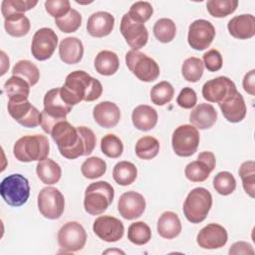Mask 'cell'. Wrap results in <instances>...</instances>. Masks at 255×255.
Masks as SVG:
<instances>
[{
  "instance_id": "25",
  "label": "cell",
  "mask_w": 255,
  "mask_h": 255,
  "mask_svg": "<svg viewBox=\"0 0 255 255\" xmlns=\"http://www.w3.org/2000/svg\"><path fill=\"white\" fill-rule=\"evenodd\" d=\"M217 120V112L214 107L207 103L197 105L189 115V122L199 129L210 128Z\"/></svg>"
},
{
  "instance_id": "11",
  "label": "cell",
  "mask_w": 255,
  "mask_h": 255,
  "mask_svg": "<svg viewBox=\"0 0 255 255\" xmlns=\"http://www.w3.org/2000/svg\"><path fill=\"white\" fill-rule=\"evenodd\" d=\"M58 244L66 252H77L84 248L87 242L85 228L77 221L65 223L58 231Z\"/></svg>"
},
{
  "instance_id": "3",
  "label": "cell",
  "mask_w": 255,
  "mask_h": 255,
  "mask_svg": "<svg viewBox=\"0 0 255 255\" xmlns=\"http://www.w3.org/2000/svg\"><path fill=\"white\" fill-rule=\"evenodd\" d=\"M44 109L41 112L40 126L46 133L51 132L53 127L61 122L65 121L67 115L72 111V106L68 105L60 95V88H54L49 90L43 100Z\"/></svg>"
},
{
  "instance_id": "22",
  "label": "cell",
  "mask_w": 255,
  "mask_h": 255,
  "mask_svg": "<svg viewBox=\"0 0 255 255\" xmlns=\"http://www.w3.org/2000/svg\"><path fill=\"white\" fill-rule=\"evenodd\" d=\"M93 117L95 122L102 128H111L118 125L121 119L119 107L109 101L101 102L94 107Z\"/></svg>"
},
{
  "instance_id": "37",
  "label": "cell",
  "mask_w": 255,
  "mask_h": 255,
  "mask_svg": "<svg viewBox=\"0 0 255 255\" xmlns=\"http://www.w3.org/2000/svg\"><path fill=\"white\" fill-rule=\"evenodd\" d=\"M174 96L172 85L166 81H162L154 85L150 90V100L156 106H164L169 103Z\"/></svg>"
},
{
  "instance_id": "24",
  "label": "cell",
  "mask_w": 255,
  "mask_h": 255,
  "mask_svg": "<svg viewBox=\"0 0 255 255\" xmlns=\"http://www.w3.org/2000/svg\"><path fill=\"white\" fill-rule=\"evenodd\" d=\"M227 29L230 35L239 40H246L255 35V17L252 14L234 16L228 21Z\"/></svg>"
},
{
  "instance_id": "5",
  "label": "cell",
  "mask_w": 255,
  "mask_h": 255,
  "mask_svg": "<svg viewBox=\"0 0 255 255\" xmlns=\"http://www.w3.org/2000/svg\"><path fill=\"white\" fill-rule=\"evenodd\" d=\"M114 196V187L108 181L93 182L86 188L84 208L91 215H100L112 204Z\"/></svg>"
},
{
  "instance_id": "6",
  "label": "cell",
  "mask_w": 255,
  "mask_h": 255,
  "mask_svg": "<svg viewBox=\"0 0 255 255\" xmlns=\"http://www.w3.org/2000/svg\"><path fill=\"white\" fill-rule=\"evenodd\" d=\"M212 206V195L204 187L193 188L186 196L183 203L185 218L194 224L202 222Z\"/></svg>"
},
{
  "instance_id": "33",
  "label": "cell",
  "mask_w": 255,
  "mask_h": 255,
  "mask_svg": "<svg viewBox=\"0 0 255 255\" xmlns=\"http://www.w3.org/2000/svg\"><path fill=\"white\" fill-rule=\"evenodd\" d=\"M30 20L24 14H13L5 18L4 28L12 37H23L30 30Z\"/></svg>"
},
{
  "instance_id": "45",
  "label": "cell",
  "mask_w": 255,
  "mask_h": 255,
  "mask_svg": "<svg viewBox=\"0 0 255 255\" xmlns=\"http://www.w3.org/2000/svg\"><path fill=\"white\" fill-rule=\"evenodd\" d=\"M55 24L63 33H74L82 24V15L75 9H71L65 16L55 19Z\"/></svg>"
},
{
  "instance_id": "41",
  "label": "cell",
  "mask_w": 255,
  "mask_h": 255,
  "mask_svg": "<svg viewBox=\"0 0 255 255\" xmlns=\"http://www.w3.org/2000/svg\"><path fill=\"white\" fill-rule=\"evenodd\" d=\"M153 34L159 42L169 43L176 35V26L171 19L161 18L154 23Z\"/></svg>"
},
{
  "instance_id": "47",
  "label": "cell",
  "mask_w": 255,
  "mask_h": 255,
  "mask_svg": "<svg viewBox=\"0 0 255 255\" xmlns=\"http://www.w3.org/2000/svg\"><path fill=\"white\" fill-rule=\"evenodd\" d=\"M153 13V8L149 2L146 1H137L134 2L128 11L129 18L137 23L144 24Z\"/></svg>"
},
{
  "instance_id": "8",
  "label": "cell",
  "mask_w": 255,
  "mask_h": 255,
  "mask_svg": "<svg viewBox=\"0 0 255 255\" xmlns=\"http://www.w3.org/2000/svg\"><path fill=\"white\" fill-rule=\"evenodd\" d=\"M126 64L128 70L142 82H153L160 73L157 63L152 58L136 50H129L126 54Z\"/></svg>"
},
{
  "instance_id": "13",
  "label": "cell",
  "mask_w": 255,
  "mask_h": 255,
  "mask_svg": "<svg viewBox=\"0 0 255 255\" xmlns=\"http://www.w3.org/2000/svg\"><path fill=\"white\" fill-rule=\"evenodd\" d=\"M215 37V28L211 22L198 19L193 21L188 28V45L197 51L207 49Z\"/></svg>"
},
{
  "instance_id": "52",
  "label": "cell",
  "mask_w": 255,
  "mask_h": 255,
  "mask_svg": "<svg viewBox=\"0 0 255 255\" xmlns=\"http://www.w3.org/2000/svg\"><path fill=\"white\" fill-rule=\"evenodd\" d=\"M242 85L244 91L247 94L251 96L255 95V70H251L247 74H245Z\"/></svg>"
},
{
  "instance_id": "17",
  "label": "cell",
  "mask_w": 255,
  "mask_h": 255,
  "mask_svg": "<svg viewBox=\"0 0 255 255\" xmlns=\"http://www.w3.org/2000/svg\"><path fill=\"white\" fill-rule=\"evenodd\" d=\"M94 233L103 241L117 242L123 238L125 227L123 222L111 215H103L94 221Z\"/></svg>"
},
{
  "instance_id": "27",
  "label": "cell",
  "mask_w": 255,
  "mask_h": 255,
  "mask_svg": "<svg viewBox=\"0 0 255 255\" xmlns=\"http://www.w3.org/2000/svg\"><path fill=\"white\" fill-rule=\"evenodd\" d=\"M156 111L147 105H139L132 111L131 121L135 128L147 131L152 129L157 124Z\"/></svg>"
},
{
  "instance_id": "30",
  "label": "cell",
  "mask_w": 255,
  "mask_h": 255,
  "mask_svg": "<svg viewBox=\"0 0 255 255\" xmlns=\"http://www.w3.org/2000/svg\"><path fill=\"white\" fill-rule=\"evenodd\" d=\"M36 172L40 180L48 185L57 183L62 175L61 166L51 158L38 161L36 166Z\"/></svg>"
},
{
  "instance_id": "23",
  "label": "cell",
  "mask_w": 255,
  "mask_h": 255,
  "mask_svg": "<svg viewBox=\"0 0 255 255\" xmlns=\"http://www.w3.org/2000/svg\"><path fill=\"white\" fill-rule=\"evenodd\" d=\"M115 26L114 16L106 11L93 13L87 22L88 33L96 38H103L111 34Z\"/></svg>"
},
{
  "instance_id": "29",
  "label": "cell",
  "mask_w": 255,
  "mask_h": 255,
  "mask_svg": "<svg viewBox=\"0 0 255 255\" xmlns=\"http://www.w3.org/2000/svg\"><path fill=\"white\" fill-rule=\"evenodd\" d=\"M30 85L23 78L18 76L10 77L4 84V91L8 97V101L23 102L28 100L30 94Z\"/></svg>"
},
{
  "instance_id": "7",
  "label": "cell",
  "mask_w": 255,
  "mask_h": 255,
  "mask_svg": "<svg viewBox=\"0 0 255 255\" xmlns=\"http://www.w3.org/2000/svg\"><path fill=\"white\" fill-rule=\"evenodd\" d=\"M0 193L8 205L21 206L27 202L30 196L29 181L20 173L10 174L1 181Z\"/></svg>"
},
{
  "instance_id": "44",
  "label": "cell",
  "mask_w": 255,
  "mask_h": 255,
  "mask_svg": "<svg viewBox=\"0 0 255 255\" xmlns=\"http://www.w3.org/2000/svg\"><path fill=\"white\" fill-rule=\"evenodd\" d=\"M102 152L111 158H118L124 151V144L120 137L114 133H108L101 139Z\"/></svg>"
},
{
  "instance_id": "26",
  "label": "cell",
  "mask_w": 255,
  "mask_h": 255,
  "mask_svg": "<svg viewBox=\"0 0 255 255\" xmlns=\"http://www.w3.org/2000/svg\"><path fill=\"white\" fill-rule=\"evenodd\" d=\"M84 55V46L76 37L64 38L59 45V56L62 62L68 65L78 64Z\"/></svg>"
},
{
  "instance_id": "4",
  "label": "cell",
  "mask_w": 255,
  "mask_h": 255,
  "mask_svg": "<svg viewBox=\"0 0 255 255\" xmlns=\"http://www.w3.org/2000/svg\"><path fill=\"white\" fill-rule=\"evenodd\" d=\"M49 152V140L42 134L24 135L17 139L13 146V154L21 162L44 160Z\"/></svg>"
},
{
  "instance_id": "43",
  "label": "cell",
  "mask_w": 255,
  "mask_h": 255,
  "mask_svg": "<svg viewBox=\"0 0 255 255\" xmlns=\"http://www.w3.org/2000/svg\"><path fill=\"white\" fill-rule=\"evenodd\" d=\"M38 4L32 0H4L1 3V12L4 18L13 14H24Z\"/></svg>"
},
{
  "instance_id": "40",
  "label": "cell",
  "mask_w": 255,
  "mask_h": 255,
  "mask_svg": "<svg viewBox=\"0 0 255 255\" xmlns=\"http://www.w3.org/2000/svg\"><path fill=\"white\" fill-rule=\"evenodd\" d=\"M81 171L86 178L96 179L106 173L107 163L101 157L91 156L82 163Z\"/></svg>"
},
{
  "instance_id": "9",
  "label": "cell",
  "mask_w": 255,
  "mask_h": 255,
  "mask_svg": "<svg viewBox=\"0 0 255 255\" xmlns=\"http://www.w3.org/2000/svg\"><path fill=\"white\" fill-rule=\"evenodd\" d=\"M199 132L191 125H182L172 133L171 144L176 155L188 157L195 153L199 144Z\"/></svg>"
},
{
  "instance_id": "38",
  "label": "cell",
  "mask_w": 255,
  "mask_h": 255,
  "mask_svg": "<svg viewBox=\"0 0 255 255\" xmlns=\"http://www.w3.org/2000/svg\"><path fill=\"white\" fill-rule=\"evenodd\" d=\"M128 239L135 245H144L151 239V230L143 221H136L128 229Z\"/></svg>"
},
{
  "instance_id": "14",
  "label": "cell",
  "mask_w": 255,
  "mask_h": 255,
  "mask_svg": "<svg viewBox=\"0 0 255 255\" xmlns=\"http://www.w3.org/2000/svg\"><path fill=\"white\" fill-rule=\"evenodd\" d=\"M120 31L131 50L138 51L147 43V29L143 24L132 21L128 13H126L121 20Z\"/></svg>"
},
{
  "instance_id": "48",
  "label": "cell",
  "mask_w": 255,
  "mask_h": 255,
  "mask_svg": "<svg viewBox=\"0 0 255 255\" xmlns=\"http://www.w3.org/2000/svg\"><path fill=\"white\" fill-rule=\"evenodd\" d=\"M46 12L55 19L65 16L72 8L68 0H47L45 2Z\"/></svg>"
},
{
  "instance_id": "2",
  "label": "cell",
  "mask_w": 255,
  "mask_h": 255,
  "mask_svg": "<svg viewBox=\"0 0 255 255\" xmlns=\"http://www.w3.org/2000/svg\"><path fill=\"white\" fill-rule=\"evenodd\" d=\"M102 93L101 82L82 70L70 73L66 77L65 84L60 87L61 98L72 107L82 101L93 102L99 99Z\"/></svg>"
},
{
  "instance_id": "18",
  "label": "cell",
  "mask_w": 255,
  "mask_h": 255,
  "mask_svg": "<svg viewBox=\"0 0 255 255\" xmlns=\"http://www.w3.org/2000/svg\"><path fill=\"white\" fill-rule=\"evenodd\" d=\"M235 91H237L235 84L229 78L220 76L205 82L201 92L207 102L219 104Z\"/></svg>"
},
{
  "instance_id": "36",
  "label": "cell",
  "mask_w": 255,
  "mask_h": 255,
  "mask_svg": "<svg viewBox=\"0 0 255 255\" xmlns=\"http://www.w3.org/2000/svg\"><path fill=\"white\" fill-rule=\"evenodd\" d=\"M204 65L199 58L189 57L184 60L181 66V73L187 82L196 83L198 82L203 75Z\"/></svg>"
},
{
  "instance_id": "21",
  "label": "cell",
  "mask_w": 255,
  "mask_h": 255,
  "mask_svg": "<svg viewBox=\"0 0 255 255\" xmlns=\"http://www.w3.org/2000/svg\"><path fill=\"white\" fill-rule=\"evenodd\" d=\"M218 105L223 117L230 123H239L246 116V105L238 91H235Z\"/></svg>"
},
{
  "instance_id": "49",
  "label": "cell",
  "mask_w": 255,
  "mask_h": 255,
  "mask_svg": "<svg viewBox=\"0 0 255 255\" xmlns=\"http://www.w3.org/2000/svg\"><path fill=\"white\" fill-rule=\"evenodd\" d=\"M222 56L216 49H211L203 55V65L209 72H217L222 68Z\"/></svg>"
},
{
  "instance_id": "50",
  "label": "cell",
  "mask_w": 255,
  "mask_h": 255,
  "mask_svg": "<svg viewBox=\"0 0 255 255\" xmlns=\"http://www.w3.org/2000/svg\"><path fill=\"white\" fill-rule=\"evenodd\" d=\"M176 103L180 108L183 109H191L197 103V96L193 89L189 87L183 88L176 99Z\"/></svg>"
},
{
  "instance_id": "34",
  "label": "cell",
  "mask_w": 255,
  "mask_h": 255,
  "mask_svg": "<svg viewBox=\"0 0 255 255\" xmlns=\"http://www.w3.org/2000/svg\"><path fill=\"white\" fill-rule=\"evenodd\" d=\"M12 75L23 78L31 87L35 86L40 79V71L38 67L29 60L18 61L12 69Z\"/></svg>"
},
{
  "instance_id": "39",
  "label": "cell",
  "mask_w": 255,
  "mask_h": 255,
  "mask_svg": "<svg viewBox=\"0 0 255 255\" xmlns=\"http://www.w3.org/2000/svg\"><path fill=\"white\" fill-rule=\"evenodd\" d=\"M238 6L236 0H209L206 2L208 13L215 18H224L232 14Z\"/></svg>"
},
{
  "instance_id": "35",
  "label": "cell",
  "mask_w": 255,
  "mask_h": 255,
  "mask_svg": "<svg viewBox=\"0 0 255 255\" xmlns=\"http://www.w3.org/2000/svg\"><path fill=\"white\" fill-rule=\"evenodd\" d=\"M135 154L140 159L148 160L152 159L158 154L159 151V141L151 136V135H145L140 138L135 143Z\"/></svg>"
},
{
  "instance_id": "10",
  "label": "cell",
  "mask_w": 255,
  "mask_h": 255,
  "mask_svg": "<svg viewBox=\"0 0 255 255\" xmlns=\"http://www.w3.org/2000/svg\"><path fill=\"white\" fill-rule=\"evenodd\" d=\"M38 209L40 213L48 219H58L65 209V198L62 192L53 186H47L40 190L38 194Z\"/></svg>"
},
{
  "instance_id": "28",
  "label": "cell",
  "mask_w": 255,
  "mask_h": 255,
  "mask_svg": "<svg viewBox=\"0 0 255 255\" xmlns=\"http://www.w3.org/2000/svg\"><path fill=\"white\" fill-rule=\"evenodd\" d=\"M157 232L165 239H173L181 232V223L176 213L163 212L157 220Z\"/></svg>"
},
{
  "instance_id": "51",
  "label": "cell",
  "mask_w": 255,
  "mask_h": 255,
  "mask_svg": "<svg viewBox=\"0 0 255 255\" xmlns=\"http://www.w3.org/2000/svg\"><path fill=\"white\" fill-rule=\"evenodd\" d=\"M229 254H254V249L251 244L244 241H238L231 245Z\"/></svg>"
},
{
  "instance_id": "32",
  "label": "cell",
  "mask_w": 255,
  "mask_h": 255,
  "mask_svg": "<svg viewBox=\"0 0 255 255\" xmlns=\"http://www.w3.org/2000/svg\"><path fill=\"white\" fill-rule=\"evenodd\" d=\"M137 176V169L135 165L127 160L118 162L113 169L114 180L122 186H127L131 184Z\"/></svg>"
},
{
  "instance_id": "19",
  "label": "cell",
  "mask_w": 255,
  "mask_h": 255,
  "mask_svg": "<svg viewBox=\"0 0 255 255\" xmlns=\"http://www.w3.org/2000/svg\"><path fill=\"white\" fill-rule=\"evenodd\" d=\"M145 209L144 197L135 191L123 193L118 201V210L122 217L127 220H133L142 215Z\"/></svg>"
},
{
  "instance_id": "16",
  "label": "cell",
  "mask_w": 255,
  "mask_h": 255,
  "mask_svg": "<svg viewBox=\"0 0 255 255\" xmlns=\"http://www.w3.org/2000/svg\"><path fill=\"white\" fill-rule=\"evenodd\" d=\"M215 155L211 151H202L196 160L185 166V176L191 182H202L208 178L210 172L215 168Z\"/></svg>"
},
{
  "instance_id": "31",
  "label": "cell",
  "mask_w": 255,
  "mask_h": 255,
  "mask_svg": "<svg viewBox=\"0 0 255 255\" xmlns=\"http://www.w3.org/2000/svg\"><path fill=\"white\" fill-rule=\"evenodd\" d=\"M120 67L119 57L115 52L104 50L98 53L95 58V69L103 76L114 75Z\"/></svg>"
},
{
  "instance_id": "20",
  "label": "cell",
  "mask_w": 255,
  "mask_h": 255,
  "mask_svg": "<svg viewBox=\"0 0 255 255\" xmlns=\"http://www.w3.org/2000/svg\"><path fill=\"white\" fill-rule=\"evenodd\" d=\"M228 240L226 229L217 223L204 226L196 236V242L203 249H218L223 247Z\"/></svg>"
},
{
  "instance_id": "1",
  "label": "cell",
  "mask_w": 255,
  "mask_h": 255,
  "mask_svg": "<svg viewBox=\"0 0 255 255\" xmlns=\"http://www.w3.org/2000/svg\"><path fill=\"white\" fill-rule=\"evenodd\" d=\"M50 134L61 155L68 159L89 155L96 146V135L91 128L84 126L74 127L67 120L57 123Z\"/></svg>"
},
{
  "instance_id": "46",
  "label": "cell",
  "mask_w": 255,
  "mask_h": 255,
  "mask_svg": "<svg viewBox=\"0 0 255 255\" xmlns=\"http://www.w3.org/2000/svg\"><path fill=\"white\" fill-rule=\"evenodd\" d=\"M213 187L221 195H229L236 188V180L229 171H220L213 178Z\"/></svg>"
},
{
  "instance_id": "42",
  "label": "cell",
  "mask_w": 255,
  "mask_h": 255,
  "mask_svg": "<svg viewBox=\"0 0 255 255\" xmlns=\"http://www.w3.org/2000/svg\"><path fill=\"white\" fill-rule=\"evenodd\" d=\"M238 173L242 179L245 192L253 198L255 192V162L253 160L244 161L240 165Z\"/></svg>"
},
{
  "instance_id": "15",
  "label": "cell",
  "mask_w": 255,
  "mask_h": 255,
  "mask_svg": "<svg viewBox=\"0 0 255 255\" xmlns=\"http://www.w3.org/2000/svg\"><path fill=\"white\" fill-rule=\"evenodd\" d=\"M9 115L25 128H36L40 125L41 113L28 100L23 102L8 101Z\"/></svg>"
},
{
  "instance_id": "12",
  "label": "cell",
  "mask_w": 255,
  "mask_h": 255,
  "mask_svg": "<svg viewBox=\"0 0 255 255\" xmlns=\"http://www.w3.org/2000/svg\"><path fill=\"white\" fill-rule=\"evenodd\" d=\"M58 45V36L51 28H41L33 36L31 53L38 61H46L52 57Z\"/></svg>"
}]
</instances>
